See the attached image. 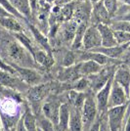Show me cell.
I'll list each match as a JSON object with an SVG mask.
<instances>
[{"mask_svg":"<svg viewBox=\"0 0 130 131\" xmlns=\"http://www.w3.org/2000/svg\"><path fill=\"white\" fill-rule=\"evenodd\" d=\"M130 113V92H129V97H128V104H127V115Z\"/></svg>","mask_w":130,"mask_h":131,"instance_id":"40","label":"cell"},{"mask_svg":"<svg viewBox=\"0 0 130 131\" xmlns=\"http://www.w3.org/2000/svg\"><path fill=\"white\" fill-rule=\"evenodd\" d=\"M0 26L12 32H24L25 28L20 21L13 16L0 17Z\"/></svg>","mask_w":130,"mask_h":131,"instance_id":"18","label":"cell"},{"mask_svg":"<svg viewBox=\"0 0 130 131\" xmlns=\"http://www.w3.org/2000/svg\"><path fill=\"white\" fill-rule=\"evenodd\" d=\"M89 1H90V2L92 3V4H94V3H96V2H98L99 0H89Z\"/></svg>","mask_w":130,"mask_h":131,"instance_id":"42","label":"cell"},{"mask_svg":"<svg viewBox=\"0 0 130 131\" xmlns=\"http://www.w3.org/2000/svg\"><path fill=\"white\" fill-rule=\"evenodd\" d=\"M22 117L27 131H37V120L29 110L25 113Z\"/></svg>","mask_w":130,"mask_h":131,"instance_id":"25","label":"cell"},{"mask_svg":"<svg viewBox=\"0 0 130 131\" xmlns=\"http://www.w3.org/2000/svg\"><path fill=\"white\" fill-rule=\"evenodd\" d=\"M88 86H90V84H89V79L86 77H79L76 80H73L72 83V89L79 92H84V90L88 88Z\"/></svg>","mask_w":130,"mask_h":131,"instance_id":"29","label":"cell"},{"mask_svg":"<svg viewBox=\"0 0 130 131\" xmlns=\"http://www.w3.org/2000/svg\"><path fill=\"white\" fill-rule=\"evenodd\" d=\"M123 131H130V113L127 115V118L125 121L124 127H123Z\"/></svg>","mask_w":130,"mask_h":131,"instance_id":"36","label":"cell"},{"mask_svg":"<svg viewBox=\"0 0 130 131\" xmlns=\"http://www.w3.org/2000/svg\"><path fill=\"white\" fill-rule=\"evenodd\" d=\"M92 6L93 5H91V2L89 0L75 4L72 19L78 23L87 22V20L91 17L92 14Z\"/></svg>","mask_w":130,"mask_h":131,"instance_id":"12","label":"cell"},{"mask_svg":"<svg viewBox=\"0 0 130 131\" xmlns=\"http://www.w3.org/2000/svg\"><path fill=\"white\" fill-rule=\"evenodd\" d=\"M100 31L101 37H102V46L103 47H113L118 45L115 37H114V29L111 27L110 25L107 24H98L96 25Z\"/></svg>","mask_w":130,"mask_h":131,"instance_id":"13","label":"cell"},{"mask_svg":"<svg viewBox=\"0 0 130 131\" xmlns=\"http://www.w3.org/2000/svg\"><path fill=\"white\" fill-rule=\"evenodd\" d=\"M100 131H109L107 119H103V118H101V127H100Z\"/></svg>","mask_w":130,"mask_h":131,"instance_id":"35","label":"cell"},{"mask_svg":"<svg viewBox=\"0 0 130 131\" xmlns=\"http://www.w3.org/2000/svg\"><path fill=\"white\" fill-rule=\"evenodd\" d=\"M33 60L35 63L40 66H43L46 68H49L54 64V58L52 54L46 52L43 49H37L33 55Z\"/></svg>","mask_w":130,"mask_h":131,"instance_id":"21","label":"cell"},{"mask_svg":"<svg viewBox=\"0 0 130 131\" xmlns=\"http://www.w3.org/2000/svg\"><path fill=\"white\" fill-rule=\"evenodd\" d=\"M0 131H2V125H1V120H0Z\"/></svg>","mask_w":130,"mask_h":131,"instance_id":"44","label":"cell"},{"mask_svg":"<svg viewBox=\"0 0 130 131\" xmlns=\"http://www.w3.org/2000/svg\"><path fill=\"white\" fill-rule=\"evenodd\" d=\"M29 30L38 45L46 52L52 54V48H51V45L49 42V38L45 35V33L42 30H40L38 27H35L34 25H29Z\"/></svg>","mask_w":130,"mask_h":131,"instance_id":"15","label":"cell"},{"mask_svg":"<svg viewBox=\"0 0 130 131\" xmlns=\"http://www.w3.org/2000/svg\"><path fill=\"white\" fill-rule=\"evenodd\" d=\"M61 103L58 101H48L44 103L41 107V112L44 117H46L48 120H50L56 127L59 123V114L60 108H61Z\"/></svg>","mask_w":130,"mask_h":131,"instance_id":"7","label":"cell"},{"mask_svg":"<svg viewBox=\"0 0 130 131\" xmlns=\"http://www.w3.org/2000/svg\"><path fill=\"white\" fill-rule=\"evenodd\" d=\"M15 131H27L25 124H24L23 117H21L20 119L18 120V123H17V125H16V130Z\"/></svg>","mask_w":130,"mask_h":131,"instance_id":"34","label":"cell"},{"mask_svg":"<svg viewBox=\"0 0 130 131\" xmlns=\"http://www.w3.org/2000/svg\"><path fill=\"white\" fill-rule=\"evenodd\" d=\"M100 46H102V37L97 26H88L82 41V50H92Z\"/></svg>","mask_w":130,"mask_h":131,"instance_id":"4","label":"cell"},{"mask_svg":"<svg viewBox=\"0 0 130 131\" xmlns=\"http://www.w3.org/2000/svg\"><path fill=\"white\" fill-rule=\"evenodd\" d=\"M110 26L114 30H121V31L130 32V22L128 21H124V20H116L114 22L112 21Z\"/></svg>","mask_w":130,"mask_h":131,"instance_id":"28","label":"cell"},{"mask_svg":"<svg viewBox=\"0 0 130 131\" xmlns=\"http://www.w3.org/2000/svg\"><path fill=\"white\" fill-rule=\"evenodd\" d=\"M76 62H77L76 53L73 50H70V51H67L64 55L62 65L64 68H69V67H72L75 65Z\"/></svg>","mask_w":130,"mask_h":131,"instance_id":"27","label":"cell"},{"mask_svg":"<svg viewBox=\"0 0 130 131\" xmlns=\"http://www.w3.org/2000/svg\"><path fill=\"white\" fill-rule=\"evenodd\" d=\"M37 131H43L40 127H39V126H38V124H37Z\"/></svg>","mask_w":130,"mask_h":131,"instance_id":"43","label":"cell"},{"mask_svg":"<svg viewBox=\"0 0 130 131\" xmlns=\"http://www.w3.org/2000/svg\"><path fill=\"white\" fill-rule=\"evenodd\" d=\"M71 106V105H70ZM69 131H84L81 117V111L71 106V116L69 123Z\"/></svg>","mask_w":130,"mask_h":131,"instance_id":"20","label":"cell"},{"mask_svg":"<svg viewBox=\"0 0 130 131\" xmlns=\"http://www.w3.org/2000/svg\"><path fill=\"white\" fill-rule=\"evenodd\" d=\"M87 27H88L87 22H82L78 24V27H77V29H76L74 38H73L72 43L71 45V50L77 51V50L82 49V41H83L84 33H85V30H86Z\"/></svg>","mask_w":130,"mask_h":131,"instance_id":"22","label":"cell"},{"mask_svg":"<svg viewBox=\"0 0 130 131\" xmlns=\"http://www.w3.org/2000/svg\"><path fill=\"white\" fill-rule=\"evenodd\" d=\"M129 68H130V66H129Z\"/></svg>","mask_w":130,"mask_h":131,"instance_id":"46","label":"cell"},{"mask_svg":"<svg viewBox=\"0 0 130 131\" xmlns=\"http://www.w3.org/2000/svg\"><path fill=\"white\" fill-rule=\"evenodd\" d=\"M0 5L2 6L9 14H11L12 16H14L15 18H17L18 20L27 21V19L23 16L22 14H20V13L18 12V10L15 8V6L10 2V0H0Z\"/></svg>","mask_w":130,"mask_h":131,"instance_id":"26","label":"cell"},{"mask_svg":"<svg viewBox=\"0 0 130 131\" xmlns=\"http://www.w3.org/2000/svg\"><path fill=\"white\" fill-rule=\"evenodd\" d=\"M127 50H129V51H130V42L128 43V47H127Z\"/></svg>","mask_w":130,"mask_h":131,"instance_id":"45","label":"cell"},{"mask_svg":"<svg viewBox=\"0 0 130 131\" xmlns=\"http://www.w3.org/2000/svg\"><path fill=\"white\" fill-rule=\"evenodd\" d=\"M77 0H58L55 4H59V5H63V4H67V3H71V2H75Z\"/></svg>","mask_w":130,"mask_h":131,"instance_id":"37","label":"cell"},{"mask_svg":"<svg viewBox=\"0 0 130 131\" xmlns=\"http://www.w3.org/2000/svg\"><path fill=\"white\" fill-rule=\"evenodd\" d=\"M77 72L79 77H90L93 74H96L103 70V66L98 64L97 62L92 60H86L78 62L76 65Z\"/></svg>","mask_w":130,"mask_h":131,"instance_id":"10","label":"cell"},{"mask_svg":"<svg viewBox=\"0 0 130 131\" xmlns=\"http://www.w3.org/2000/svg\"><path fill=\"white\" fill-rule=\"evenodd\" d=\"M125 118H127V105L109 108L107 110V122L109 131H122Z\"/></svg>","mask_w":130,"mask_h":131,"instance_id":"1","label":"cell"},{"mask_svg":"<svg viewBox=\"0 0 130 131\" xmlns=\"http://www.w3.org/2000/svg\"><path fill=\"white\" fill-rule=\"evenodd\" d=\"M98 107L96 99L90 94H86V98L81 109V117L83 122V130L88 131L93 122L97 119L98 116Z\"/></svg>","mask_w":130,"mask_h":131,"instance_id":"2","label":"cell"},{"mask_svg":"<svg viewBox=\"0 0 130 131\" xmlns=\"http://www.w3.org/2000/svg\"><path fill=\"white\" fill-rule=\"evenodd\" d=\"M128 104V96L124 89L121 87L119 84H117L115 81H114L113 78V84H112V89L110 93L108 102V109L113 108V107H117V106H122V105Z\"/></svg>","mask_w":130,"mask_h":131,"instance_id":"5","label":"cell"},{"mask_svg":"<svg viewBox=\"0 0 130 131\" xmlns=\"http://www.w3.org/2000/svg\"><path fill=\"white\" fill-rule=\"evenodd\" d=\"M114 37L118 45H123L130 42V32L121 31V30H114Z\"/></svg>","mask_w":130,"mask_h":131,"instance_id":"30","label":"cell"},{"mask_svg":"<svg viewBox=\"0 0 130 131\" xmlns=\"http://www.w3.org/2000/svg\"><path fill=\"white\" fill-rule=\"evenodd\" d=\"M37 124L43 131H57V127L44 116H42L38 120Z\"/></svg>","mask_w":130,"mask_h":131,"instance_id":"32","label":"cell"},{"mask_svg":"<svg viewBox=\"0 0 130 131\" xmlns=\"http://www.w3.org/2000/svg\"><path fill=\"white\" fill-rule=\"evenodd\" d=\"M71 116V106L69 103L61 105L59 114V123L57 126V131H69V123Z\"/></svg>","mask_w":130,"mask_h":131,"instance_id":"17","label":"cell"},{"mask_svg":"<svg viewBox=\"0 0 130 131\" xmlns=\"http://www.w3.org/2000/svg\"><path fill=\"white\" fill-rule=\"evenodd\" d=\"M128 47V43L123 44V45H116V46H113V47H103V46H100L98 48L92 49L91 51H96L99 53H102V54L108 56L112 59H119L125 51L127 50Z\"/></svg>","mask_w":130,"mask_h":131,"instance_id":"16","label":"cell"},{"mask_svg":"<svg viewBox=\"0 0 130 131\" xmlns=\"http://www.w3.org/2000/svg\"><path fill=\"white\" fill-rule=\"evenodd\" d=\"M0 84L3 86L12 89H22L23 86H27L22 79H18L12 75L11 72L5 71H0Z\"/></svg>","mask_w":130,"mask_h":131,"instance_id":"14","label":"cell"},{"mask_svg":"<svg viewBox=\"0 0 130 131\" xmlns=\"http://www.w3.org/2000/svg\"><path fill=\"white\" fill-rule=\"evenodd\" d=\"M14 36L17 38L18 42H20V43L22 44L23 46H24L33 57V55H34L35 51L37 49H35V47L33 46L32 42H31L30 39L28 38L27 35L25 34V32H15L14 33Z\"/></svg>","mask_w":130,"mask_h":131,"instance_id":"24","label":"cell"},{"mask_svg":"<svg viewBox=\"0 0 130 131\" xmlns=\"http://www.w3.org/2000/svg\"><path fill=\"white\" fill-rule=\"evenodd\" d=\"M117 20H124V21H128V22H130V12H128L127 14L123 15V17L119 18V19H117Z\"/></svg>","mask_w":130,"mask_h":131,"instance_id":"38","label":"cell"},{"mask_svg":"<svg viewBox=\"0 0 130 131\" xmlns=\"http://www.w3.org/2000/svg\"><path fill=\"white\" fill-rule=\"evenodd\" d=\"M41 1H44V2H46V3H49V4L53 5V4H55L58 0H41Z\"/></svg>","mask_w":130,"mask_h":131,"instance_id":"39","label":"cell"},{"mask_svg":"<svg viewBox=\"0 0 130 131\" xmlns=\"http://www.w3.org/2000/svg\"><path fill=\"white\" fill-rule=\"evenodd\" d=\"M10 2L15 6L18 12L22 14L27 20L31 18L32 13H31V7H30L29 0H10Z\"/></svg>","mask_w":130,"mask_h":131,"instance_id":"23","label":"cell"},{"mask_svg":"<svg viewBox=\"0 0 130 131\" xmlns=\"http://www.w3.org/2000/svg\"><path fill=\"white\" fill-rule=\"evenodd\" d=\"M102 1L110 13V15L113 18L118 10V0H102Z\"/></svg>","mask_w":130,"mask_h":131,"instance_id":"31","label":"cell"},{"mask_svg":"<svg viewBox=\"0 0 130 131\" xmlns=\"http://www.w3.org/2000/svg\"><path fill=\"white\" fill-rule=\"evenodd\" d=\"M12 67L15 70L16 73H18L19 77H21L23 81L27 85H29V86L38 85L42 81V75L38 71H36L31 68L21 67V66L18 65H14Z\"/></svg>","mask_w":130,"mask_h":131,"instance_id":"3","label":"cell"},{"mask_svg":"<svg viewBox=\"0 0 130 131\" xmlns=\"http://www.w3.org/2000/svg\"><path fill=\"white\" fill-rule=\"evenodd\" d=\"M114 81L119 84L124 89L127 96L129 97L130 92V68L129 66L121 65L114 71Z\"/></svg>","mask_w":130,"mask_h":131,"instance_id":"8","label":"cell"},{"mask_svg":"<svg viewBox=\"0 0 130 131\" xmlns=\"http://www.w3.org/2000/svg\"><path fill=\"white\" fill-rule=\"evenodd\" d=\"M113 77L106 82V84L100 90H98L97 93H96V96H95L98 111L101 114H104L108 110V102L109 97H110V93H111V89H112V84H113Z\"/></svg>","mask_w":130,"mask_h":131,"instance_id":"6","label":"cell"},{"mask_svg":"<svg viewBox=\"0 0 130 131\" xmlns=\"http://www.w3.org/2000/svg\"><path fill=\"white\" fill-rule=\"evenodd\" d=\"M118 1L123 4H126V5H130V0H118Z\"/></svg>","mask_w":130,"mask_h":131,"instance_id":"41","label":"cell"},{"mask_svg":"<svg viewBox=\"0 0 130 131\" xmlns=\"http://www.w3.org/2000/svg\"><path fill=\"white\" fill-rule=\"evenodd\" d=\"M100 127H101V118H98L93 122V124L90 126V128L88 131H100Z\"/></svg>","mask_w":130,"mask_h":131,"instance_id":"33","label":"cell"},{"mask_svg":"<svg viewBox=\"0 0 130 131\" xmlns=\"http://www.w3.org/2000/svg\"><path fill=\"white\" fill-rule=\"evenodd\" d=\"M91 17H93V19L96 21V23H97L96 25H98V24L110 25L112 22V16L110 15L107 8L105 7L102 0H99L98 2L93 4Z\"/></svg>","mask_w":130,"mask_h":131,"instance_id":"9","label":"cell"},{"mask_svg":"<svg viewBox=\"0 0 130 131\" xmlns=\"http://www.w3.org/2000/svg\"><path fill=\"white\" fill-rule=\"evenodd\" d=\"M49 87L48 85L46 84H38V85H35V86H32V88H30L28 90V95L27 97L28 99L33 102V103H38L40 102L41 100H43L47 94L49 92Z\"/></svg>","mask_w":130,"mask_h":131,"instance_id":"19","label":"cell"},{"mask_svg":"<svg viewBox=\"0 0 130 131\" xmlns=\"http://www.w3.org/2000/svg\"><path fill=\"white\" fill-rule=\"evenodd\" d=\"M79 23L76 22L75 20L71 19L68 22H65L61 24L62 26L60 27V31H61V38L66 43H72V40L74 38L76 29L78 27Z\"/></svg>","mask_w":130,"mask_h":131,"instance_id":"11","label":"cell"}]
</instances>
